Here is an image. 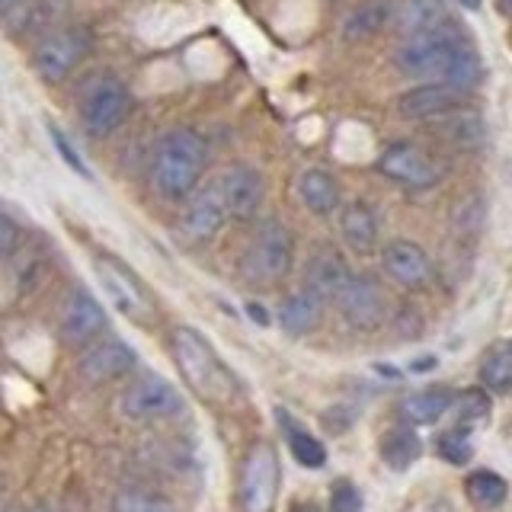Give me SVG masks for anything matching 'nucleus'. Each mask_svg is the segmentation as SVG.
Returning <instances> with one entry per match:
<instances>
[{
    "label": "nucleus",
    "instance_id": "1",
    "mask_svg": "<svg viewBox=\"0 0 512 512\" xmlns=\"http://www.w3.org/2000/svg\"><path fill=\"white\" fill-rule=\"evenodd\" d=\"M394 61L410 77H432L461 90H471L484 77V61L455 23L420 32V36H407Z\"/></svg>",
    "mask_w": 512,
    "mask_h": 512
},
{
    "label": "nucleus",
    "instance_id": "2",
    "mask_svg": "<svg viewBox=\"0 0 512 512\" xmlns=\"http://www.w3.org/2000/svg\"><path fill=\"white\" fill-rule=\"evenodd\" d=\"M208 164V144L196 128H170L157 141L151 183L160 199L180 202L199 186L202 170Z\"/></svg>",
    "mask_w": 512,
    "mask_h": 512
},
{
    "label": "nucleus",
    "instance_id": "3",
    "mask_svg": "<svg viewBox=\"0 0 512 512\" xmlns=\"http://www.w3.org/2000/svg\"><path fill=\"white\" fill-rule=\"evenodd\" d=\"M173 356H176V365H180L183 378L192 384V391L199 397L215 400V404H224V400L234 397L237 381L228 368H224L218 352L212 349V343H208L202 333H196L192 327H176L173 330Z\"/></svg>",
    "mask_w": 512,
    "mask_h": 512
},
{
    "label": "nucleus",
    "instance_id": "4",
    "mask_svg": "<svg viewBox=\"0 0 512 512\" xmlns=\"http://www.w3.org/2000/svg\"><path fill=\"white\" fill-rule=\"evenodd\" d=\"M295 263V237L282 221H263L250 244L240 256V276L253 285H276L282 282Z\"/></svg>",
    "mask_w": 512,
    "mask_h": 512
},
{
    "label": "nucleus",
    "instance_id": "5",
    "mask_svg": "<svg viewBox=\"0 0 512 512\" xmlns=\"http://www.w3.org/2000/svg\"><path fill=\"white\" fill-rule=\"evenodd\" d=\"M132 96L119 77H96L80 96V122L90 135H112L128 119Z\"/></svg>",
    "mask_w": 512,
    "mask_h": 512
},
{
    "label": "nucleus",
    "instance_id": "6",
    "mask_svg": "<svg viewBox=\"0 0 512 512\" xmlns=\"http://www.w3.org/2000/svg\"><path fill=\"white\" fill-rule=\"evenodd\" d=\"M279 496V455L266 442H256L240 471V506L244 512H269Z\"/></svg>",
    "mask_w": 512,
    "mask_h": 512
},
{
    "label": "nucleus",
    "instance_id": "7",
    "mask_svg": "<svg viewBox=\"0 0 512 512\" xmlns=\"http://www.w3.org/2000/svg\"><path fill=\"white\" fill-rule=\"evenodd\" d=\"M90 52V32L80 26H68L52 32L39 48H36V74L45 80V84H61L74 74V68L87 58Z\"/></svg>",
    "mask_w": 512,
    "mask_h": 512
},
{
    "label": "nucleus",
    "instance_id": "8",
    "mask_svg": "<svg viewBox=\"0 0 512 512\" xmlns=\"http://www.w3.org/2000/svg\"><path fill=\"white\" fill-rule=\"evenodd\" d=\"M122 416L135 423H160V420H173V416L183 413V397L173 388L170 381L148 375L135 381L132 388L122 394Z\"/></svg>",
    "mask_w": 512,
    "mask_h": 512
},
{
    "label": "nucleus",
    "instance_id": "9",
    "mask_svg": "<svg viewBox=\"0 0 512 512\" xmlns=\"http://www.w3.org/2000/svg\"><path fill=\"white\" fill-rule=\"evenodd\" d=\"M468 103H471L468 90L442 84V80H429L423 87H410L407 93H400L397 112L413 122H429V119L455 116V112H461Z\"/></svg>",
    "mask_w": 512,
    "mask_h": 512
},
{
    "label": "nucleus",
    "instance_id": "10",
    "mask_svg": "<svg viewBox=\"0 0 512 512\" xmlns=\"http://www.w3.org/2000/svg\"><path fill=\"white\" fill-rule=\"evenodd\" d=\"M336 304H340V314L352 330H378L384 324V314H388L381 285L368 276H352V272L336 292Z\"/></svg>",
    "mask_w": 512,
    "mask_h": 512
},
{
    "label": "nucleus",
    "instance_id": "11",
    "mask_svg": "<svg viewBox=\"0 0 512 512\" xmlns=\"http://www.w3.org/2000/svg\"><path fill=\"white\" fill-rule=\"evenodd\" d=\"M378 170L407 189H432L439 183L436 160L410 141H394L391 148H384V154L378 157Z\"/></svg>",
    "mask_w": 512,
    "mask_h": 512
},
{
    "label": "nucleus",
    "instance_id": "12",
    "mask_svg": "<svg viewBox=\"0 0 512 512\" xmlns=\"http://www.w3.org/2000/svg\"><path fill=\"white\" fill-rule=\"evenodd\" d=\"M224 215L234 221H250L263 208L266 199V180L260 170L253 167H231L221 173V180L215 183Z\"/></svg>",
    "mask_w": 512,
    "mask_h": 512
},
{
    "label": "nucleus",
    "instance_id": "13",
    "mask_svg": "<svg viewBox=\"0 0 512 512\" xmlns=\"http://www.w3.org/2000/svg\"><path fill=\"white\" fill-rule=\"evenodd\" d=\"M96 279H100L106 298L116 304V308L128 317H144L151 308L148 295H144L141 282L132 276V269H125L119 260H112V256H100L96 260Z\"/></svg>",
    "mask_w": 512,
    "mask_h": 512
},
{
    "label": "nucleus",
    "instance_id": "14",
    "mask_svg": "<svg viewBox=\"0 0 512 512\" xmlns=\"http://www.w3.org/2000/svg\"><path fill=\"white\" fill-rule=\"evenodd\" d=\"M224 205H221V196L215 183L205 186V189H192L186 196V205H183V218H180V231L186 240L192 244H205V240H212L221 228H224Z\"/></svg>",
    "mask_w": 512,
    "mask_h": 512
},
{
    "label": "nucleus",
    "instance_id": "15",
    "mask_svg": "<svg viewBox=\"0 0 512 512\" xmlns=\"http://www.w3.org/2000/svg\"><path fill=\"white\" fill-rule=\"evenodd\" d=\"M384 272L404 288H423L432 279V263L420 244L413 240H391L381 253Z\"/></svg>",
    "mask_w": 512,
    "mask_h": 512
},
{
    "label": "nucleus",
    "instance_id": "16",
    "mask_svg": "<svg viewBox=\"0 0 512 512\" xmlns=\"http://www.w3.org/2000/svg\"><path fill=\"white\" fill-rule=\"evenodd\" d=\"M106 327L103 304L87 292H74L61 311V336L71 346H84L93 336H100Z\"/></svg>",
    "mask_w": 512,
    "mask_h": 512
},
{
    "label": "nucleus",
    "instance_id": "17",
    "mask_svg": "<svg viewBox=\"0 0 512 512\" xmlns=\"http://www.w3.org/2000/svg\"><path fill=\"white\" fill-rule=\"evenodd\" d=\"M132 365H135L132 346L122 340H103L84 352V359H80V375H84L90 384H103L112 378H122Z\"/></svg>",
    "mask_w": 512,
    "mask_h": 512
},
{
    "label": "nucleus",
    "instance_id": "18",
    "mask_svg": "<svg viewBox=\"0 0 512 512\" xmlns=\"http://www.w3.org/2000/svg\"><path fill=\"white\" fill-rule=\"evenodd\" d=\"M295 189H298L301 205L308 208V212L320 215V218H327V215L336 212V208H340V183H336L333 176L327 170H320V167L301 170Z\"/></svg>",
    "mask_w": 512,
    "mask_h": 512
},
{
    "label": "nucleus",
    "instance_id": "19",
    "mask_svg": "<svg viewBox=\"0 0 512 512\" xmlns=\"http://www.w3.org/2000/svg\"><path fill=\"white\" fill-rule=\"evenodd\" d=\"M320 317H324V301H320L311 288L292 292L279 308V324L285 333H292V336H304V333L317 330Z\"/></svg>",
    "mask_w": 512,
    "mask_h": 512
},
{
    "label": "nucleus",
    "instance_id": "20",
    "mask_svg": "<svg viewBox=\"0 0 512 512\" xmlns=\"http://www.w3.org/2000/svg\"><path fill=\"white\" fill-rule=\"evenodd\" d=\"M378 452H381V461L388 464L391 471H407L420 461L423 442L413 432V426L407 423V426H394V429L384 432L381 442H378Z\"/></svg>",
    "mask_w": 512,
    "mask_h": 512
},
{
    "label": "nucleus",
    "instance_id": "21",
    "mask_svg": "<svg viewBox=\"0 0 512 512\" xmlns=\"http://www.w3.org/2000/svg\"><path fill=\"white\" fill-rule=\"evenodd\" d=\"M340 231H343V240L352 250L368 253L378 244V215L372 212V205L349 202L340 215Z\"/></svg>",
    "mask_w": 512,
    "mask_h": 512
},
{
    "label": "nucleus",
    "instance_id": "22",
    "mask_svg": "<svg viewBox=\"0 0 512 512\" xmlns=\"http://www.w3.org/2000/svg\"><path fill=\"white\" fill-rule=\"evenodd\" d=\"M346 279H349V266L343 263V256L324 250L308 263V285L304 288H311L320 301H327V298H336V292H340Z\"/></svg>",
    "mask_w": 512,
    "mask_h": 512
},
{
    "label": "nucleus",
    "instance_id": "23",
    "mask_svg": "<svg viewBox=\"0 0 512 512\" xmlns=\"http://www.w3.org/2000/svg\"><path fill=\"white\" fill-rule=\"evenodd\" d=\"M445 23H452V16L442 0H407L397 13V29L404 36H420V32L439 29Z\"/></svg>",
    "mask_w": 512,
    "mask_h": 512
},
{
    "label": "nucleus",
    "instance_id": "24",
    "mask_svg": "<svg viewBox=\"0 0 512 512\" xmlns=\"http://www.w3.org/2000/svg\"><path fill=\"white\" fill-rule=\"evenodd\" d=\"M391 16H394L391 0H365L362 7L352 10V16L343 26V36H346V42H365L388 26Z\"/></svg>",
    "mask_w": 512,
    "mask_h": 512
},
{
    "label": "nucleus",
    "instance_id": "25",
    "mask_svg": "<svg viewBox=\"0 0 512 512\" xmlns=\"http://www.w3.org/2000/svg\"><path fill=\"white\" fill-rule=\"evenodd\" d=\"M452 391L448 388H429V391H420L407 397L404 404H400V413H404V420L410 426H432L436 420H442L445 410H452Z\"/></svg>",
    "mask_w": 512,
    "mask_h": 512
},
{
    "label": "nucleus",
    "instance_id": "26",
    "mask_svg": "<svg viewBox=\"0 0 512 512\" xmlns=\"http://www.w3.org/2000/svg\"><path fill=\"white\" fill-rule=\"evenodd\" d=\"M480 384H484L487 391H496V394L509 391V384H512V346L506 340L493 343L487 349L484 362H480Z\"/></svg>",
    "mask_w": 512,
    "mask_h": 512
},
{
    "label": "nucleus",
    "instance_id": "27",
    "mask_svg": "<svg viewBox=\"0 0 512 512\" xmlns=\"http://www.w3.org/2000/svg\"><path fill=\"white\" fill-rule=\"evenodd\" d=\"M464 493L477 509H496L506 500V480L496 471H474L464 480Z\"/></svg>",
    "mask_w": 512,
    "mask_h": 512
},
{
    "label": "nucleus",
    "instance_id": "28",
    "mask_svg": "<svg viewBox=\"0 0 512 512\" xmlns=\"http://www.w3.org/2000/svg\"><path fill=\"white\" fill-rule=\"evenodd\" d=\"M452 407L458 413V426H477L490 416V394L487 388H468L452 397Z\"/></svg>",
    "mask_w": 512,
    "mask_h": 512
},
{
    "label": "nucleus",
    "instance_id": "29",
    "mask_svg": "<svg viewBox=\"0 0 512 512\" xmlns=\"http://www.w3.org/2000/svg\"><path fill=\"white\" fill-rule=\"evenodd\" d=\"M445 135H448V141L455 144V148L477 151L480 144H484V125H480V119L474 116V112H464V116L448 119Z\"/></svg>",
    "mask_w": 512,
    "mask_h": 512
},
{
    "label": "nucleus",
    "instance_id": "30",
    "mask_svg": "<svg viewBox=\"0 0 512 512\" xmlns=\"http://www.w3.org/2000/svg\"><path fill=\"white\" fill-rule=\"evenodd\" d=\"M288 448H292V455L298 464H304V468H324L327 464V448L320 445L314 436H308L304 429H288Z\"/></svg>",
    "mask_w": 512,
    "mask_h": 512
},
{
    "label": "nucleus",
    "instance_id": "31",
    "mask_svg": "<svg viewBox=\"0 0 512 512\" xmlns=\"http://www.w3.org/2000/svg\"><path fill=\"white\" fill-rule=\"evenodd\" d=\"M436 452L448 461V464H468L474 455V445L464 436V429H448L439 436L436 442Z\"/></svg>",
    "mask_w": 512,
    "mask_h": 512
},
{
    "label": "nucleus",
    "instance_id": "32",
    "mask_svg": "<svg viewBox=\"0 0 512 512\" xmlns=\"http://www.w3.org/2000/svg\"><path fill=\"white\" fill-rule=\"evenodd\" d=\"M330 512H362V493L352 480L340 477L330 487Z\"/></svg>",
    "mask_w": 512,
    "mask_h": 512
},
{
    "label": "nucleus",
    "instance_id": "33",
    "mask_svg": "<svg viewBox=\"0 0 512 512\" xmlns=\"http://www.w3.org/2000/svg\"><path fill=\"white\" fill-rule=\"evenodd\" d=\"M48 135H52V141H55V148H58V154H61L64 160H68V167H71V170H77L80 176H87V180H90V170H87V164H84V157H80V154L74 151V144H71V138H68V135H64V132H61V128H58V125H52V122H48Z\"/></svg>",
    "mask_w": 512,
    "mask_h": 512
},
{
    "label": "nucleus",
    "instance_id": "34",
    "mask_svg": "<svg viewBox=\"0 0 512 512\" xmlns=\"http://www.w3.org/2000/svg\"><path fill=\"white\" fill-rule=\"evenodd\" d=\"M16 240H20V228H16V221L7 212H0V256L13 253Z\"/></svg>",
    "mask_w": 512,
    "mask_h": 512
},
{
    "label": "nucleus",
    "instance_id": "35",
    "mask_svg": "<svg viewBox=\"0 0 512 512\" xmlns=\"http://www.w3.org/2000/svg\"><path fill=\"white\" fill-rule=\"evenodd\" d=\"M138 512H173V506L167 500H160V496H154V500H141Z\"/></svg>",
    "mask_w": 512,
    "mask_h": 512
},
{
    "label": "nucleus",
    "instance_id": "36",
    "mask_svg": "<svg viewBox=\"0 0 512 512\" xmlns=\"http://www.w3.org/2000/svg\"><path fill=\"white\" fill-rule=\"evenodd\" d=\"M247 314H250L253 320H260V324L266 327V320H269V317H266V311L260 308V304H247Z\"/></svg>",
    "mask_w": 512,
    "mask_h": 512
},
{
    "label": "nucleus",
    "instance_id": "37",
    "mask_svg": "<svg viewBox=\"0 0 512 512\" xmlns=\"http://www.w3.org/2000/svg\"><path fill=\"white\" fill-rule=\"evenodd\" d=\"M292 512H324V509H320V506H314V503H298Z\"/></svg>",
    "mask_w": 512,
    "mask_h": 512
},
{
    "label": "nucleus",
    "instance_id": "38",
    "mask_svg": "<svg viewBox=\"0 0 512 512\" xmlns=\"http://www.w3.org/2000/svg\"><path fill=\"white\" fill-rule=\"evenodd\" d=\"M480 4H484V0H461V7H468V10H480Z\"/></svg>",
    "mask_w": 512,
    "mask_h": 512
},
{
    "label": "nucleus",
    "instance_id": "39",
    "mask_svg": "<svg viewBox=\"0 0 512 512\" xmlns=\"http://www.w3.org/2000/svg\"><path fill=\"white\" fill-rule=\"evenodd\" d=\"M429 512H452V509H448V506H445V503H439V506H432V509H429Z\"/></svg>",
    "mask_w": 512,
    "mask_h": 512
},
{
    "label": "nucleus",
    "instance_id": "40",
    "mask_svg": "<svg viewBox=\"0 0 512 512\" xmlns=\"http://www.w3.org/2000/svg\"><path fill=\"white\" fill-rule=\"evenodd\" d=\"M13 4V0H0V10H4V7H10Z\"/></svg>",
    "mask_w": 512,
    "mask_h": 512
}]
</instances>
